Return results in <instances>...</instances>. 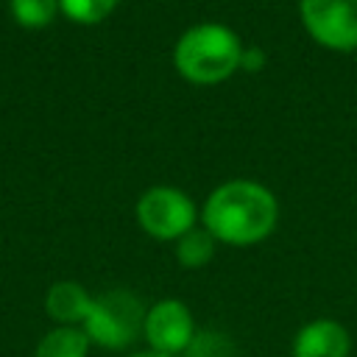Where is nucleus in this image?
<instances>
[{"label":"nucleus","mask_w":357,"mask_h":357,"mask_svg":"<svg viewBox=\"0 0 357 357\" xmlns=\"http://www.w3.org/2000/svg\"><path fill=\"white\" fill-rule=\"evenodd\" d=\"M276 198L268 187L234 178L220 184L204 206V229L223 243L251 245L271 234L276 223Z\"/></svg>","instance_id":"1"},{"label":"nucleus","mask_w":357,"mask_h":357,"mask_svg":"<svg viewBox=\"0 0 357 357\" xmlns=\"http://www.w3.org/2000/svg\"><path fill=\"white\" fill-rule=\"evenodd\" d=\"M243 45L237 33L218 22H201L176 42L173 61L181 75L198 84H215L240 67Z\"/></svg>","instance_id":"2"},{"label":"nucleus","mask_w":357,"mask_h":357,"mask_svg":"<svg viewBox=\"0 0 357 357\" xmlns=\"http://www.w3.org/2000/svg\"><path fill=\"white\" fill-rule=\"evenodd\" d=\"M142 326H145L142 301L128 290H109L92 298L89 315L84 321L86 337L106 349H126L128 343L137 340Z\"/></svg>","instance_id":"3"},{"label":"nucleus","mask_w":357,"mask_h":357,"mask_svg":"<svg viewBox=\"0 0 357 357\" xmlns=\"http://www.w3.org/2000/svg\"><path fill=\"white\" fill-rule=\"evenodd\" d=\"M137 218L148 234L159 240H178L192 229L195 206L176 187H151L137 201Z\"/></svg>","instance_id":"4"},{"label":"nucleus","mask_w":357,"mask_h":357,"mask_svg":"<svg viewBox=\"0 0 357 357\" xmlns=\"http://www.w3.org/2000/svg\"><path fill=\"white\" fill-rule=\"evenodd\" d=\"M304 28L326 47H357V0H301Z\"/></svg>","instance_id":"5"},{"label":"nucleus","mask_w":357,"mask_h":357,"mask_svg":"<svg viewBox=\"0 0 357 357\" xmlns=\"http://www.w3.org/2000/svg\"><path fill=\"white\" fill-rule=\"evenodd\" d=\"M142 329H145V337L151 343V351L167 354V357H176L178 351H187L192 337H195L192 315L176 298H165V301L153 304L145 312V326Z\"/></svg>","instance_id":"6"},{"label":"nucleus","mask_w":357,"mask_h":357,"mask_svg":"<svg viewBox=\"0 0 357 357\" xmlns=\"http://www.w3.org/2000/svg\"><path fill=\"white\" fill-rule=\"evenodd\" d=\"M349 332L332 318L310 321L293 340V357H349Z\"/></svg>","instance_id":"7"},{"label":"nucleus","mask_w":357,"mask_h":357,"mask_svg":"<svg viewBox=\"0 0 357 357\" xmlns=\"http://www.w3.org/2000/svg\"><path fill=\"white\" fill-rule=\"evenodd\" d=\"M45 307H47V315L61 321V324H84L86 315H89V307H92V298L89 293L75 284V282H56L50 290H47V298H45Z\"/></svg>","instance_id":"8"},{"label":"nucleus","mask_w":357,"mask_h":357,"mask_svg":"<svg viewBox=\"0 0 357 357\" xmlns=\"http://www.w3.org/2000/svg\"><path fill=\"white\" fill-rule=\"evenodd\" d=\"M86 351H89V337L84 329L59 326L39 340L33 357H86Z\"/></svg>","instance_id":"9"},{"label":"nucleus","mask_w":357,"mask_h":357,"mask_svg":"<svg viewBox=\"0 0 357 357\" xmlns=\"http://www.w3.org/2000/svg\"><path fill=\"white\" fill-rule=\"evenodd\" d=\"M215 254V237L206 231V229H190L187 234L178 237V245H176V257L184 268H201L212 259Z\"/></svg>","instance_id":"10"},{"label":"nucleus","mask_w":357,"mask_h":357,"mask_svg":"<svg viewBox=\"0 0 357 357\" xmlns=\"http://www.w3.org/2000/svg\"><path fill=\"white\" fill-rule=\"evenodd\" d=\"M59 0H11V11L25 28H45L56 14Z\"/></svg>","instance_id":"11"},{"label":"nucleus","mask_w":357,"mask_h":357,"mask_svg":"<svg viewBox=\"0 0 357 357\" xmlns=\"http://www.w3.org/2000/svg\"><path fill=\"white\" fill-rule=\"evenodd\" d=\"M117 0H59L61 11L75 22H100Z\"/></svg>","instance_id":"12"},{"label":"nucleus","mask_w":357,"mask_h":357,"mask_svg":"<svg viewBox=\"0 0 357 357\" xmlns=\"http://www.w3.org/2000/svg\"><path fill=\"white\" fill-rule=\"evenodd\" d=\"M262 64H265V53H262L259 47H245V50H243L240 67H245V70H259Z\"/></svg>","instance_id":"13"},{"label":"nucleus","mask_w":357,"mask_h":357,"mask_svg":"<svg viewBox=\"0 0 357 357\" xmlns=\"http://www.w3.org/2000/svg\"><path fill=\"white\" fill-rule=\"evenodd\" d=\"M131 357H167V354H156V351H139V354H131Z\"/></svg>","instance_id":"14"}]
</instances>
